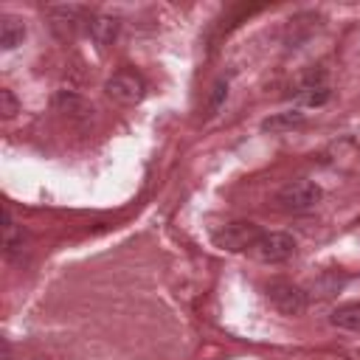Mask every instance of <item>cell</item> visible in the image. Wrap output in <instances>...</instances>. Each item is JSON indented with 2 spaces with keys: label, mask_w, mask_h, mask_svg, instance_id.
<instances>
[{
  "label": "cell",
  "mask_w": 360,
  "mask_h": 360,
  "mask_svg": "<svg viewBox=\"0 0 360 360\" xmlns=\"http://www.w3.org/2000/svg\"><path fill=\"white\" fill-rule=\"evenodd\" d=\"M0 112H3V118H14L20 112V101L14 98L11 90H0Z\"/></svg>",
  "instance_id": "obj_14"
},
{
  "label": "cell",
  "mask_w": 360,
  "mask_h": 360,
  "mask_svg": "<svg viewBox=\"0 0 360 360\" xmlns=\"http://www.w3.org/2000/svg\"><path fill=\"white\" fill-rule=\"evenodd\" d=\"M253 256L264 264H278L295 256V239L284 231H264L253 248Z\"/></svg>",
  "instance_id": "obj_5"
},
{
  "label": "cell",
  "mask_w": 360,
  "mask_h": 360,
  "mask_svg": "<svg viewBox=\"0 0 360 360\" xmlns=\"http://www.w3.org/2000/svg\"><path fill=\"white\" fill-rule=\"evenodd\" d=\"M225 96H228V82H214L211 93H208V101H205V115H217V110L225 104Z\"/></svg>",
  "instance_id": "obj_13"
},
{
  "label": "cell",
  "mask_w": 360,
  "mask_h": 360,
  "mask_svg": "<svg viewBox=\"0 0 360 360\" xmlns=\"http://www.w3.org/2000/svg\"><path fill=\"white\" fill-rule=\"evenodd\" d=\"M104 90L118 104H138L146 96V79L132 68H121L107 79Z\"/></svg>",
  "instance_id": "obj_4"
},
{
  "label": "cell",
  "mask_w": 360,
  "mask_h": 360,
  "mask_svg": "<svg viewBox=\"0 0 360 360\" xmlns=\"http://www.w3.org/2000/svg\"><path fill=\"white\" fill-rule=\"evenodd\" d=\"M321 202V186L312 180H290L276 191V205L287 214H304Z\"/></svg>",
  "instance_id": "obj_2"
},
{
  "label": "cell",
  "mask_w": 360,
  "mask_h": 360,
  "mask_svg": "<svg viewBox=\"0 0 360 360\" xmlns=\"http://www.w3.org/2000/svg\"><path fill=\"white\" fill-rule=\"evenodd\" d=\"M304 112L301 110H284V112H273L270 118L262 121V129L264 132H290V129H298L304 127Z\"/></svg>",
  "instance_id": "obj_10"
},
{
  "label": "cell",
  "mask_w": 360,
  "mask_h": 360,
  "mask_svg": "<svg viewBox=\"0 0 360 360\" xmlns=\"http://www.w3.org/2000/svg\"><path fill=\"white\" fill-rule=\"evenodd\" d=\"M87 31H90V37H93L96 45L107 48V45L115 42V37H118V31H121V20L112 17V14H96V17L90 20V25H87Z\"/></svg>",
  "instance_id": "obj_7"
},
{
  "label": "cell",
  "mask_w": 360,
  "mask_h": 360,
  "mask_svg": "<svg viewBox=\"0 0 360 360\" xmlns=\"http://www.w3.org/2000/svg\"><path fill=\"white\" fill-rule=\"evenodd\" d=\"M84 22H87V11L82 6H51L48 8V25L59 39H73Z\"/></svg>",
  "instance_id": "obj_6"
},
{
  "label": "cell",
  "mask_w": 360,
  "mask_h": 360,
  "mask_svg": "<svg viewBox=\"0 0 360 360\" xmlns=\"http://www.w3.org/2000/svg\"><path fill=\"white\" fill-rule=\"evenodd\" d=\"M262 228L250 219H236V222H228L222 225L219 231H214V245L228 250V253H245V250H253L256 242L262 239Z\"/></svg>",
  "instance_id": "obj_1"
},
{
  "label": "cell",
  "mask_w": 360,
  "mask_h": 360,
  "mask_svg": "<svg viewBox=\"0 0 360 360\" xmlns=\"http://www.w3.org/2000/svg\"><path fill=\"white\" fill-rule=\"evenodd\" d=\"M3 248H6V256H8V259L20 256L22 248H25V231H22V225L14 222L8 205L3 208Z\"/></svg>",
  "instance_id": "obj_9"
},
{
  "label": "cell",
  "mask_w": 360,
  "mask_h": 360,
  "mask_svg": "<svg viewBox=\"0 0 360 360\" xmlns=\"http://www.w3.org/2000/svg\"><path fill=\"white\" fill-rule=\"evenodd\" d=\"M329 323L346 332H360V304H340L332 309Z\"/></svg>",
  "instance_id": "obj_12"
},
{
  "label": "cell",
  "mask_w": 360,
  "mask_h": 360,
  "mask_svg": "<svg viewBox=\"0 0 360 360\" xmlns=\"http://www.w3.org/2000/svg\"><path fill=\"white\" fill-rule=\"evenodd\" d=\"M22 39H25V25H22V20L6 14V17L0 20V48H3V51H14L17 45H22Z\"/></svg>",
  "instance_id": "obj_11"
},
{
  "label": "cell",
  "mask_w": 360,
  "mask_h": 360,
  "mask_svg": "<svg viewBox=\"0 0 360 360\" xmlns=\"http://www.w3.org/2000/svg\"><path fill=\"white\" fill-rule=\"evenodd\" d=\"M264 298L270 301V307L281 315H301L307 309V292L292 284V281H284V278H273L264 284Z\"/></svg>",
  "instance_id": "obj_3"
},
{
  "label": "cell",
  "mask_w": 360,
  "mask_h": 360,
  "mask_svg": "<svg viewBox=\"0 0 360 360\" xmlns=\"http://www.w3.org/2000/svg\"><path fill=\"white\" fill-rule=\"evenodd\" d=\"M295 96H298V101L307 104V107H321V104H326V98H329V84L323 82V73L307 76V79L301 82V87H298Z\"/></svg>",
  "instance_id": "obj_8"
}]
</instances>
